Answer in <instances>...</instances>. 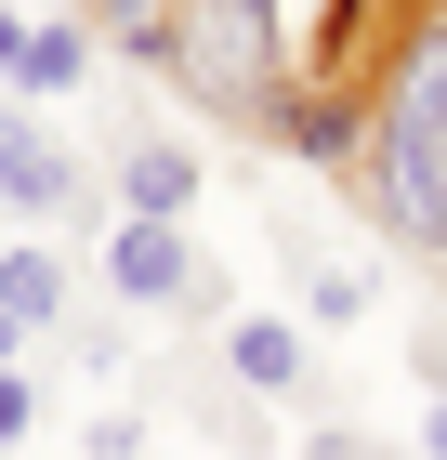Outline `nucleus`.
Returning <instances> with one entry per match:
<instances>
[{"label":"nucleus","instance_id":"obj_1","mask_svg":"<svg viewBox=\"0 0 447 460\" xmlns=\"http://www.w3.org/2000/svg\"><path fill=\"white\" fill-rule=\"evenodd\" d=\"M355 211L408 263H447V13L395 40V66L369 79V158H355Z\"/></svg>","mask_w":447,"mask_h":460},{"label":"nucleus","instance_id":"obj_2","mask_svg":"<svg viewBox=\"0 0 447 460\" xmlns=\"http://www.w3.org/2000/svg\"><path fill=\"white\" fill-rule=\"evenodd\" d=\"M158 79H172L198 119H224V132L264 145L276 106L303 93V13H290V0H172Z\"/></svg>","mask_w":447,"mask_h":460},{"label":"nucleus","instance_id":"obj_3","mask_svg":"<svg viewBox=\"0 0 447 460\" xmlns=\"http://www.w3.org/2000/svg\"><path fill=\"white\" fill-rule=\"evenodd\" d=\"M93 277H105V303H145V316H224V289H210V263H198V237H184V224L105 211Z\"/></svg>","mask_w":447,"mask_h":460},{"label":"nucleus","instance_id":"obj_4","mask_svg":"<svg viewBox=\"0 0 447 460\" xmlns=\"http://www.w3.org/2000/svg\"><path fill=\"white\" fill-rule=\"evenodd\" d=\"M198 184H210V158H198V145L119 132V158H105V211H132V224H184V211H198Z\"/></svg>","mask_w":447,"mask_h":460},{"label":"nucleus","instance_id":"obj_5","mask_svg":"<svg viewBox=\"0 0 447 460\" xmlns=\"http://www.w3.org/2000/svg\"><path fill=\"white\" fill-rule=\"evenodd\" d=\"M93 79H105V40L79 13H27V40H13V106H67Z\"/></svg>","mask_w":447,"mask_h":460},{"label":"nucleus","instance_id":"obj_6","mask_svg":"<svg viewBox=\"0 0 447 460\" xmlns=\"http://www.w3.org/2000/svg\"><path fill=\"white\" fill-rule=\"evenodd\" d=\"M303 368H316L303 316H224V382L237 394H303Z\"/></svg>","mask_w":447,"mask_h":460},{"label":"nucleus","instance_id":"obj_7","mask_svg":"<svg viewBox=\"0 0 447 460\" xmlns=\"http://www.w3.org/2000/svg\"><path fill=\"white\" fill-rule=\"evenodd\" d=\"M0 316L27 329V342H53V329L79 316V277H67V250H40V237H13V250H0Z\"/></svg>","mask_w":447,"mask_h":460},{"label":"nucleus","instance_id":"obj_8","mask_svg":"<svg viewBox=\"0 0 447 460\" xmlns=\"http://www.w3.org/2000/svg\"><path fill=\"white\" fill-rule=\"evenodd\" d=\"M290 277H303V329H355V316H369V277H355V263H329V250L290 237Z\"/></svg>","mask_w":447,"mask_h":460},{"label":"nucleus","instance_id":"obj_9","mask_svg":"<svg viewBox=\"0 0 447 460\" xmlns=\"http://www.w3.org/2000/svg\"><path fill=\"white\" fill-rule=\"evenodd\" d=\"M303 460H408V447H381V434H355V421H316Z\"/></svg>","mask_w":447,"mask_h":460},{"label":"nucleus","instance_id":"obj_10","mask_svg":"<svg viewBox=\"0 0 447 460\" xmlns=\"http://www.w3.org/2000/svg\"><path fill=\"white\" fill-rule=\"evenodd\" d=\"M27 421H40V394H27V368H0V460L27 447Z\"/></svg>","mask_w":447,"mask_h":460},{"label":"nucleus","instance_id":"obj_11","mask_svg":"<svg viewBox=\"0 0 447 460\" xmlns=\"http://www.w3.org/2000/svg\"><path fill=\"white\" fill-rule=\"evenodd\" d=\"M408 382H421V394H447V329H434V316H421V342H408Z\"/></svg>","mask_w":447,"mask_h":460},{"label":"nucleus","instance_id":"obj_12","mask_svg":"<svg viewBox=\"0 0 447 460\" xmlns=\"http://www.w3.org/2000/svg\"><path fill=\"white\" fill-rule=\"evenodd\" d=\"M132 447H145V421L119 408V421H93V447H79V460H132Z\"/></svg>","mask_w":447,"mask_h":460},{"label":"nucleus","instance_id":"obj_13","mask_svg":"<svg viewBox=\"0 0 447 460\" xmlns=\"http://www.w3.org/2000/svg\"><path fill=\"white\" fill-rule=\"evenodd\" d=\"M408 460H447V394H421V434H408Z\"/></svg>","mask_w":447,"mask_h":460},{"label":"nucleus","instance_id":"obj_14","mask_svg":"<svg viewBox=\"0 0 447 460\" xmlns=\"http://www.w3.org/2000/svg\"><path fill=\"white\" fill-rule=\"evenodd\" d=\"M13 40H27V13H13V0H0V93H13Z\"/></svg>","mask_w":447,"mask_h":460},{"label":"nucleus","instance_id":"obj_15","mask_svg":"<svg viewBox=\"0 0 447 460\" xmlns=\"http://www.w3.org/2000/svg\"><path fill=\"white\" fill-rule=\"evenodd\" d=\"M13 355H27V329H13V316H0V368H13Z\"/></svg>","mask_w":447,"mask_h":460},{"label":"nucleus","instance_id":"obj_16","mask_svg":"<svg viewBox=\"0 0 447 460\" xmlns=\"http://www.w3.org/2000/svg\"><path fill=\"white\" fill-rule=\"evenodd\" d=\"M0 250H13V224H0Z\"/></svg>","mask_w":447,"mask_h":460}]
</instances>
